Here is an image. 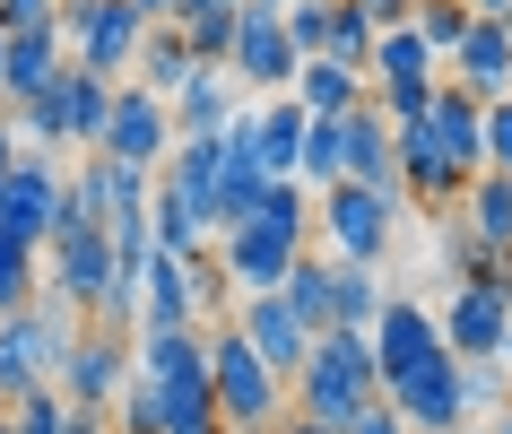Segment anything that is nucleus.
<instances>
[{
  "mask_svg": "<svg viewBox=\"0 0 512 434\" xmlns=\"http://www.w3.org/2000/svg\"><path fill=\"white\" fill-rule=\"evenodd\" d=\"M374 44H382V27L356 9V0H339V18H330V44H322V61H348V70H374Z\"/></svg>",
  "mask_w": 512,
  "mask_h": 434,
  "instance_id": "32",
  "label": "nucleus"
},
{
  "mask_svg": "<svg viewBox=\"0 0 512 434\" xmlns=\"http://www.w3.org/2000/svg\"><path fill=\"white\" fill-rule=\"evenodd\" d=\"M243 96H252V87L235 79V61H209V70H200V79L174 96V131H183V139L235 131V122H243Z\"/></svg>",
  "mask_w": 512,
  "mask_h": 434,
  "instance_id": "19",
  "label": "nucleus"
},
{
  "mask_svg": "<svg viewBox=\"0 0 512 434\" xmlns=\"http://www.w3.org/2000/svg\"><path fill=\"white\" fill-rule=\"evenodd\" d=\"M87 313L70 296H44L18 304V313H0V400H18V391H35V382H61V365H70V348H79Z\"/></svg>",
  "mask_w": 512,
  "mask_h": 434,
  "instance_id": "3",
  "label": "nucleus"
},
{
  "mask_svg": "<svg viewBox=\"0 0 512 434\" xmlns=\"http://www.w3.org/2000/svg\"><path fill=\"white\" fill-rule=\"evenodd\" d=\"M0 61H9V18H0Z\"/></svg>",
  "mask_w": 512,
  "mask_h": 434,
  "instance_id": "48",
  "label": "nucleus"
},
{
  "mask_svg": "<svg viewBox=\"0 0 512 434\" xmlns=\"http://www.w3.org/2000/svg\"><path fill=\"white\" fill-rule=\"evenodd\" d=\"M209 365H217V408H226V434H278V426H287L296 382L278 374V365L252 348L235 322H209Z\"/></svg>",
  "mask_w": 512,
  "mask_h": 434,
  "instance_id": "2",
  "label": "nucleus"
},
{
  "mask_svg": "<svg viewBox=\"0 0 512 434\" xmlns=\"http://www.w3.org/2000/svg\"><path fill=\"white\" fill-rule=\"evenodd\" d=\"M53 18H61V35H70V61L96 70V79H131L139 44H148V27H157L139 0H61Z\"/></svg>",
  "mask_w": 512,
  "mask_h": 434,
  "instance_id": "6",
  "label": "nucleus"
},
{
  "mask_svg": "<svg viewBox=\"0 0 512 434\" xmlns=\"http://www.w3.org/2000/svg\"><path fill=\"white\" fill-rule=\"evenodd\" d=\"M365 79L374 87H434L443 79V53H434L426 35H417V18H408V27H391L374 44V70H365Z\"/></svg>",
  "mask_w": 512,
  "mask_h": 434,
  "instance_id": "24",
  "label": "nucleus"
},
{
  "mask_svg": "<svg viewBox=\"0 0 512 434\" xmlns=\"http://www.w3.org/2000/svg\"><path fill=\"white\" fill-rule=\"evenodd\" d=\"M504 27H512V18H504Z\"/></svg>",
  "mask_w": 512,
  "mask_h": 434,
  "instance_id": "51",
  "label": "nucleus"
},
{
  "mask_svg": "<svg viewBox=\"0 0 512 434\" xmlns=\"http://www.w3.org/2000/svg\"><path fill=\"white\" fill-rule=\"evenodd\" d=\"M348 174H356V183H400V131H391V113H382L374 96L348 113Z\"/></svg>",
  "mask_w": 512,
  "mask_h": 434,
  "instance_id": "21",
  "label": "nucleus"
},
{
  "mask_svg": "<svg viewBox=\"0 0 512 434\" xmlns=\"http://www.w3.org/2000/svg\"><path fill=\"white\" fill-rule=\"evenodd\" d=\"M183 9H191V0H183ZM226 9H243V0H226Z\"/></svg>",
  "mask_w": 512,
  "mask_h": 434,
  "instance_id": "49",
  "label": "nucleus"
},
{
  "mask_svg": "<svg viewBox=\"0 0 512 434\" xmlns=\"http://www.w3.org/2000/svg\"><path fill=\"white\" fill-rule=\"evenodd\" d=\"M486 165H504V174H512V96L486 105Z\"/></svg>",
  "mask_w": 512,
  "mask_h": 434,
  "instance_id": "36",
  "label": "nucleus"
},
{
  "mask_svg": "<svg viewBox=\"0 0 512 434\" xmlns=\"http://www.w3.org/2000/svg\"><path fill=\"white\" fill-rule=\"evenodd\" d=\"M348 174V113H313V131H304V183L330 191Z\"/></svg>",
  "mask_w": 512,
  "mask_h": 434,
  "instance_id": "29",
  "label": "nucleus"
},
{
  "mask_svg": "<svg viewBox=\"0 0 512 434\" xmlns=\"http://www.w3.org/2000/svg\"><path fill=\"white\" fill-rule=\"evenodd\" d=\"M330 18H339V0H287V35H296V53H304V61L330 44Z\"/></svg>",
  "mask_w": 512,
  "mask_h": 434,
  "instance_id": "35",
  "label": "nucleus"
},
{
  "mask_svg": "<svg viewBox=\"0 0 512 434\" xmlns=\"http://www.w3.org/2000/svg\"><path fill=\"white\" fill-rule=\"evenodd\" d=\"M348 434H417V426H408L400 408H391V391H382V400H374V408H365V417H356V426H348Z\"/></svg>",
  "mask_w": 512,
  "mask_h": 434,
  "instance_id": "37",
  "label": "nucleus"
},
{
  "mask_svg": "<svg viewBox=\"0 0 512 434\" xmlns=\"http://www.w3.org/2000/svg\"><path fill=\"white\" fill-rule=\"evenodd\" d=\"M27 157V131H18V122H9V113H0V183H9V165Z\"/></svg>",
  "mask_w": 512,
  "mask_h": 434,
  "instance_id": "41",
  "label": "nucleus"
},
{
  "mask_svg": "<svg viewBox=\"0 0 512 434\" xmlns=\"http://www.w3.org/2000/svg\"><path fill=\"white\" fill-rule=\"evenodd\" d=\"M469 27H478V9H469V0H417V35H426L443 61L460 53V35H469Z\"/></svg>",
  "mask_w": 512,
  "mask_h": 434,
  "instance_id": "34",
  "label": "nucleus"
},
{
  "mask_svg": "<svg viewBox=\"0 0 512 434\" xmlns=\"http://www.w3.org/2000/svg\"><path fill=\"white\" fill-rule=\"evenodd\" d=\"M9 417H18V434H70V391L61 382H35V391L9 400Z\"/></svg>",
  "mask_w": 512,
  "mask_h": 434,
  "instance_id": "33",
  "label": "nucleus"
},
{
  "mask_svg": "<svg viewBox=\"0 0 512 434\" xmlns=\"http://www.w3.org/2000/svg\"><path fill=\"white\" fill-rule=\"evenodd\" d=\"M174 27L191 35V53H200V61H235V27H243V9H226V0H191Z\"/></svg>",
  "mask_w": 512,
  "mask_h": 434,
  "instance_id": "30",
  "label": "nucleus"
},
{
  "mask_svg": "<svg viewBox=\"0 0 512 434\" xmlns=\"http://www.w3.org/2000/svg\"><path fill=\"white\" fill-rule=\"evenodd\" d=\"M304 70L296 53V35H287V9H243V27H235V79L252 87V96H287Z\"/></svg>",
  "mask_w": 512,
  "mask_h": 434,
  "instance_id": "12",
  "label": "nucleus"
},
{
  "mask_svg": "<svg viewBox=\"0 0 512 434\" xmlns=\"http://www.w3.org/2000/svg\"><path fill=\"white\" fill-rule=\"evenodd\" d=\"M235 330H243L261 356H270L287 382L304 374V356H313V339H322V330H313L296 304H287V287H261V296H243V304H235Z\"/></svg>",
  "mask_w": 512,
  "mask_h": 434,
  "instance_id": "14",
  "label": "nucleus"
},
{
  "mask_svg": "<svg viewBox=\"0 0 512 434\" xmlns=\"http://www.w3.org/2000/svg\"><path fill=\"white\" fill-rule=\"evenodd\" d=\"M148 226H157L165 252H209L217 217H209V183H191L174 165H157V200H148Z\"/></svg>",
  "mask_w": 512,
  "mask_h": 434,
  "instance_id": "16",
  "label": "nucleus"
},
{
  "mask_svg": "<svg viewBox=\"0 0 512 434\" xmlns=\"http://www.w3.org/2000/svg\"><path fill=\"white\" fill-rule=\"evenodd\" d=\"M304 131H313V113L296 105V87L270 96V105H252V148L270 174H304Z\"/></svg>",
  "mask_w": 512,
  "mask_h": 434,
  "instance_id": "22",
  "label": "nucleus"
},
{
  "mask_svg": "<svg viewBox=\"0 0 512 434\" xmlns=\"http://www.w3.org/2000/svg\"><path fill=\"white\" fill-rule=\"evenodd\" d=\"M113 270H122V261H113V226H105V217H61V226H53V244H44V287L70 296L87 322L105 313Z\"/></svg>",
  "mask_w": 512,
  "mask_h": 434,
  "instance_id": "7",
  "label": "nucleus"
},
{
  "mask_svg": "<svg viewBox=\"0 0 512 434\" xmlns=\"http://www.w3.org/2000/svg\"><path fill=\"white\" fill-rule=\"evenodd\" d=\"M113 87H122V79H96V70L70 61V70H61L35 105H18L9 122L27 131V148H96L105 122H113Z\"/></svg>",
  "mask_w": 512,
  "mask_h": 434,
  "instance_id": "4",
  "label": "nucleus"
},
{
  "mask_svg": "<svg viewBox=\"0 0 512 434\" xmlns=\"http://www.w3.org/2000/svg\"><path fill=\"white\" fill-rule=\"evenodd\" d=\"M174 96H157V87H139V79H122L113 87V122H105V157H131V165H165L174 157Z\"/></svg>",
  "mask_w": 512,
  "mask_h": 434,
  "instance_id": "10",
  "label": "nucleus"
},
{
  "mask_svg": "<svg viewBox=\"0 0 512 434\" xmlns=\"http://www.w3.org/2000/svg\"><path fill=\"white\" fill-rule=\"evenodd\" d=\"M53 9H61V0H0V18H9V27H44Z\"/></svg>",
  "mask_w": 512,
  "mask_h": 434,
  "instance_id": "39",
  "label": "nucleus"
},
{
  "mask_svg": "<svg viewBox=\"0 0 512 434\" xmlns=\"http://www.w3.org/2000/svg\"><path fill=\"white\" fill-rule=\"evenodd\" d=\"M287 304H296L313 330H339V252H330V261L304 252L296 270H287Z\"/></svg>",
  "mask_w": 512,
  "mask_h": 434,
  "instance_id": "27",
  "label": "nucleus"
},
{
  "mask_svg": "<svg viewBox=\"0 0 512 434\" xmlns=\"http://www.w3.org/2000/svg\"><path fill=\"white\" fill-rule=\"evenodd\" d=\"M139 9H148V18H183V0H139Z\"/></svg>",
  "mask_w": 512,
  "mask_h": 434,
  "instance_id": "43",
  "label": "nucleus"
},
{
  "mask_svg": "<svg viewBox=\"0 0 512 434\" xmlns=\"http://www.w3.org/2000/svg\"><path fill=\"white\" fill-rule=\"evenodd\" d=\"M382 278H374V261H339V330H374L382 322Z\"/></svg>",
  "mask_w": 512,
  "mask_h": 434,
  "instance_id": "31",
  "label": "nucleus"
},
{
  "mask_svg": "<svg viewBox=\"0 0 512 434\" xmlns=\"http://www.w3.org/2000/svg\"><path fill=\"white\" fill-rule=\"evenodd\" d=\"M200 70H209V61L191 53V35L174 27V18H157V27H148V44H139V70H131V79H139V87H157V96H183Z\"/></svg>",
  "mask_w": 512,
  "mask_h": 434,
  "instance_id": "23",
  "label": "nucleus"
},
{
  "mask_svg": "<svg viewBox=\"0 0 512 434\" xmlns=\"http://www.w3.org/2000/svg\"><path fill=\"white\" fill-rule=\"evenodd\" d=\"M278 434H339V426H322V417H304V408H296V417H287Z\"/></svg>",
  "mask_w": 512,
  "mask_h": 434,
  "instance_id": "42",
  "label": "nucleus"
},
{
  "mask_svg": "<svg viewBox=\"0 0 512 434\" xmlns=\"http://www.w3.org/2000/svg\"><path fill=\"white\" fill-rule=\"evenodd\" d=\"M495 434H512V400H504V408H495Z\"/></svg>",
  "mask_w": 512,
  "mask_h": 434,
  "instance_id": "45",
  "label": "nucleus"
},
{
  "mask_svg": "<svg viewBox=\"0 0 512 434\" xmlns=\"http://www.w3.org/2000/svg\"><path fill=\"white\" fill-rule=\"evenodd\" d=\"M0 434H18V417H9V400H0Z\"/></svg>",
  "mask_w": 512,
  "mask_h": 434,
  "instance_id": "46",
  "label": "nucleus"
},
{
  "mask_svg": "<svg viewBox=\"0 0 512 434\" xmlns=\"http://www.w3.org/2000/svg\"><path fill=\"white\" fill-rule=\"evenodd\" d=\"M374 400H382V356H374V330H322V339H313V356H304V374H296V408L348 434Z\"/></svg>",
  "mask_w": 512,
  "mask_h": 434,
  "instance_id": "1",
  "label": "nucleus"
},
{
  "mask_svg": "<svg viewBox=\"0 0 512 434\" xmlns=\"http://www.w3.org/2000/svg\"><path fill=\"white\" fill-rule=\"evenodd\" d=\"M131 374H139V330L87 322L79 348H70V365H61V391H70V400H87V408H113L122 391H131Z\"/></svg>",
  "mask_w": 512,
  "mask_h": 434,
  "instance_id": "9",
  "label": "nucleus"
},
{
  "mask_svg": "<svg viewBox=\"0 0 512 434\" xmlns=\"http://www.w3.org/2000/svg\"><path fill=\"white\" fill-rule=\"evenodd\" d=\"M426 139L460 165V174H486V96H469L460 79H443L434 105H426Z\"/></svg>",
  "mask_w": 512,
  "mask_h": 434,
  "instance_id": "17",
  "label": "nucleus"
},
{
  "mask_svg": "<svg viewBox=\"0 0 512 434\" xmlns=\"http://www.w3.org/2000/svg\"><path fill=\"white\" fill-rule=\"evenodd\" d=\"M469 9H478V18H512V0H469Z\"/></svg>",
  "mask_w": 512,
  "mask_h": 434,
  "instance_id": "44",
  "label": "nucleus"
},
{
  "mask_svg": "<svg viewBox=\"0 0 512 434\" xmlns=\"http://www.w3.org/2000/svg\"><path fill=\"white\" fill-rule=\"evenodd\" d=\"M400 217H408V191L400 183H356V174H339V183L322 191V235H330L339 261H374V270H382Z\"/></svg>",
  "mask_w": 512,
  "mask_h": 434,
  "instance_id": "5",
  "label": "nucleus"
},
{
  "mask_svg": "<svg viewBox=\"0 0 512 434\" xmlns=\"http://www.w3.org/2000/svg\"><path fill=\"white\" fill-rule=\"evenodd\" d=\"M443 339H452V356H469V365L504 356V339H512V296H504V287H486V278H452Z\"/></svg>",
  "mask_w": 512,
  "mask_h": 434,
  "instance_id": "13",
  "label": "nucleus"
},
{
  "mask_svg": "<svg viewBox=\"0 0 512 434\" xmlns=\"http://www.w3.org/2000/svg\"><path fill=\"white\" fill-rule=\"evenodd\" d=\"M356 9H365V18H374L382 35H391V27H408V18H417V0H356Z\"/></svg>",
  "mask_w": 512,
  "mask_h": 434,
  "instance_id": "38",
  "label": "nucleus"
},
{
  "mask_svg": "<svg viewBox=\"0 0 512 434\" xmlns=\"http://www.w3.org/2000/svg\"><path fill=\"white\" fill-rule=\"evenodd\" d=\"M70 217V174L53 165V148H27V157L9 165V183H0V226H18L35 244H53V226Z\"/></svg>",
  "mask_w": 512,
  "mask_h": 434,
  "instance_id": "11",
  "label": "nucleus"
},
{
  "mask_svg": "<svg viewBox=\"0 0 512 434\" xmlns=\"http://www.w3.org/2000/svg\"><path fill=\"white\" fill-rule=\"evenodd\" d=\"M243 9H287V0H243Z\"/></svg>",
  "mask_w": 512,
  "mask_h": 434,
  "instance_id": "47",
  "label": "nucleus"
},
{
  "mask_svg": "<svg viewBox=\"0 0 512 434\" xmlns=\"http://www.w3.org/2000/svg\"><path fill=\"white\" fill-rule=\"evenodd\" d=\"M452 79L469 87V96H512V27L504 18H478V27L460 35V53H452Z\"/></svg>",
  "mask_w": 512,
  "mask_h": 434,
  "instance_id": "20",
  "label": "nucleus"
},
{
  "mask_svg": "<svg viewBox=\"0 0 512 434\" xmlns=\"http://www.w3.org/2000/svg\"><path fill=\"white\" fill-rule=\"evenodd\" d=\"M61 70H70V35H61V18H44V27H9V61H0V113L35 105Z\"/></svg>",
  "mask_w": 512,
  "mask_h": 434,
  "instance_id": "15",
  "label": "nucleus"
},
{
  "mask_svg": "<svg viewBox=\"0 0 512 434\" xmlns=\"http://www.w3.org/2000/svg\"><path fill=\"white\" fill-rule=\"evenodd\" d=\"M460 217H469V235H478L486 252H512V174H504V165H486L478 183H469Z\"/></svg>",
  "mask_w": 512,
  "mask_h": 434,
  "instance_id": "26",
  "label": "nucleus"
},
{
  "mask_svg": "<svg viewBox=\"0 0 512 434\" xmlns=\"http://www.w3.org/2000/svg\"><path fill=\"white\" fill-rule=\"evenodd\" d=\"M400 183H408V209H443V217H452L478 174H460V165L426 139V122H408V131H400Z\"/></svg>",
  "mask_w": 512,
  "mask_h": 434,
  "instance_id": "18",
  "label": "nucleus"
},
{
  "mask_svg": "<svg viewBox=\"0 0 512 434\" xmlns=\"http://www.w3.org/2000/svg\"><path fill=\"white\" fill-rule=\"evenodd\" d=\"M35 296H44V244L18 235V226H0V313H18Z\"/></svg>",
  "mask_w": 512,
  "mask_h": 434,
  "instance_id": "28",
  "label": "nucleus"
},
{
  "mask_svg": "<svg viewBox=\"0 0 512 434\" xmlns=\"http://www.w3.org/2000/svg\"><path fill=\"white\" fill-rule=\"evenodd\" d=\"M504 365H512V339H504Z\"/></svg>",
  "mask_w": 512,
  "mask_h": 434,
  "instance_id": "50",
  "label": "nucleus"
},
{
  "mask_svg": "<svg viewBox=\"0 0 512 434\" xmlns=\"http://www.w3.org/2000/svg\"><path fill=\"white\" fill-rule=\"evenodd\" d=\"M460 374H469V365L443 348V356H426V365L391 374L382 391H391V408H400L417 434H460V426H469V382H460Z\"/></svg>",
  "mask_w": 512,
  "mask_h": 434,
  "instance_id": "8",
  "label": "nucleus"
},
{
  "mask_svg": "<svg viewBox=\"0 0 512 434\" xmlns=\"http://www.w3.org/2000/svg\"><path fill=\"white\" fill-rule=\"evenodd\" d=\"M70 434H122V426H113V408H87V400H70Z\"/></svg>",
  "mask_w": 512,
  "mask_h": 434,
  "instance_id": "40",
  "label": "nucleus"
},
{
  "mask_svg": "<svg viewBox=\"0 0 512 434\" xmlns=\"http://www.w3.org/2000/svg\"><path fill=\"white\" fill-rule=\"evenodd\" d=\"M365 96H374V79L348 70V61H322V53H313V61L296 70V105H304V113H356Z\"/></svg>",
  "mask_w": 512,
  "mask_h": 434,
  "instance_id": "25",
  "label": "nucleus"
}]
</instances>
